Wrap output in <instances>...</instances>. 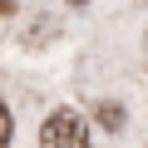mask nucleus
<instances>
[{"label":"nucleus","instance_id":"nucleus-1","mask_svg":"<svg viewBox=\"0 0 148 148\" xmlns=\"http://www.w3.org/2000/svg\"><path fill=\"white\" fill-rule=\"evenodd\" d=\"M40 148H89V123L74 109H54L40 123Z\"/></svg>","mask_w":148,"mask_h":148},{"label":"nucleus","instance_id":"nucleus-2","mask_svg":"<svg viewBox=\"0 0 148 148\" xmlns=\"http://www.w3.org/2000/svg\"><path fill=\"white\" fill-rule=\"evenodd\" d=\"M94 119H99L104 128H123V109H119V104H99V114H94Z\"/></svg>","mask_w":148,"mask_h":148},{"label":"nucleus","instance_id":"nucleus-3","mask_svg":"<svg viewBox=\"0 0 148 148\" xmlns=\"http://www.w3.org/2000/svg\"><path fill=\"white\" fill-rule=\"evenodd\" d=\"M10 133H15V119H10L5 99H0V148H10Z\"/></svg>","mask_w":148,"mask_h":148},{"label":"nucleus","instance_id":"nucleus-4","mask_svg":"<svg viewBox=\"0 0 148 148\" xmlns=\"http://www.w3.org/2000/svg\"><path fill=\"white\" fill-rule=\"evenodd\" d=\"M64 5H89V0H64Z\"/></svg>","mask_w":148,"mask_h":148},{"label":"nucleus","instance_id":"nucleus-5","mask_svg":"<svg viewBox=\"0 0 148 148\" xmlns=\"http://www.w3.org/2000/svg\"><path fill=\"white\" fill-rule=\"evenodd\" d=\"M143 49H148V45H143Z\"/></svg>","mask_w":148,"mask_h":148}]
</instances>
